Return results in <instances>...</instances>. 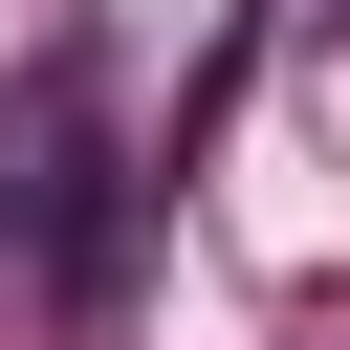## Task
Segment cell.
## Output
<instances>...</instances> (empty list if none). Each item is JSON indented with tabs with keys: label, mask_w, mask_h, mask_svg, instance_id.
<instances>
[{
	"label": "cell",
	"mask_w": 350,
	"mask_h": 350,
	"mask_svg": "<svg viewBox=\"0 0 350 350\" xmlns=\"http://www.w3.org/2000/svg\"><path fill=\"white\" fill-rule=\"evenodd\" d=\"M328 44H350V0H328Z\"/></svg>",
	"instance_id": "1"
}]
</instances>
